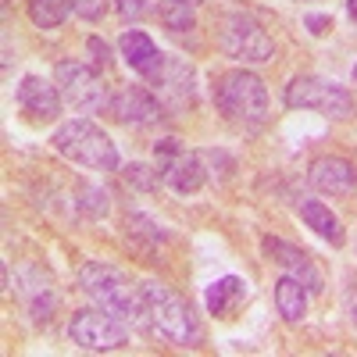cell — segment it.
<instances>
[{"label":"cell","instance_id":"6da1fadb","mask_svg":"<svg viewBox=\"0 0 357 357\" xmlns=\"http://www.w3.org/2000/svg\"><path fill=\"white\" fill-rule=\"evenodd\" d=\"M79 286H82V293H86L93 304H100L104 311L118 314V318L129 321V325L143 321V314H146L143 293H136L132 282L118 272V268H111V264L86 261V264L79 268Z\"/></svg>","mask_w":357,"mask_h":357},{"label":"cell","instance_id":"7a4b0ae2","mask_svg":"<svg viewBox=\"0 0 357 357\" xmlns=\"http://www.w3.org/2000/svg\"><path fill=\"white\" fill-rule=\"evenodd\" d=\"M139 293H143V304H146V318H151V325L168 343H175V347H197L200 343L197 314L175 289L151 279V282L139 286Z\"/></svg>","mask_w":357,"mask_h":357},{"label":"cell","instance_id":"3957f363","mask_svg":"<svg viewBox=\"0 0 357 357\" xmlns=\"http://www.w3.org/2000/svg\"><path fill=\"white\" fill-rule=\"evenodd\" d=\"M54 151L65 154L68 161L82 165V168H93V172H114L118 168V151L111 136L93 126L89 118H72V122L57 126V132L50 136Z\"/></svg>","mask_w":357,"mask_h":357},{"label":"cell","instance_id":"277c9868","mask_svg":"<svg viewBox=\"0 0 357 357\" xmlns=\"http://www.w3.org/2000/svg\"><path fill=\"white\" fill-rule=\"evenodd\" d=\"M215 104L222 107L225 118H232V122L257 126L268 114V89L254 72L232 68V72H222L218 82H215Z\"/></svg>","mask_w":357,"mask_h":357},{"label":"cell","instance_id":"5b68a950","mask_svg":"<svg viewBox=\"0 0 357 357\" xmlns=\"http://www.w3.org/2000/svg\"><path fill=\"white\" fill-rule=\"evenodd\" d=\"M286 107H301V111H318L325 118H336V122H347L354 114V97L347 93L343 86L325 82L314 75H296L286 86Z\"/></svg>","mask_w":357,"mask_h":357},{"label":"cell","instance_id":"8992f818","mask_svg":"<svg viewBox=\"0 0 357 357\" xmlns=\"http://www.w3.org/2000/svg\"><path fill=\"white\" fill-rule=\"evenodd\" d=\"M218 43L229 57H236V61H243V65H264L275 57V47L268 40V33L247 11H232V15L222 18Z\"/></svg>","mask_w":357,"mask_h":357},{"label":"cell","instance_id":"52a82bcc","mask_svg":"<svg viewBox=\"0 0 357 357\" xmlns=\"http://www.w3.org/2000/svg\"><path fill=\"white\" fill-rule=\"evenodd\" d=\"M54 79H57V89H61L65 104H72L75 111L82 114H93V111H104L111 104L107 97V86L100 79L97 68L89 65H79V61H61L54 68Z\"/></svg>","mask_w":357,"mask_h":357},{"label":"cell","instance_id":"ba28073f","mask_svg":"<svg viewBox=\"0 0 357 357\" xmlns=\"http://www.w3.org/2000/svg\"><path fill=\"white\" fill-rule=\"evenodd\" d=\"M154 158H158V172H161V183H168L175 193H197L207 183V168L204 158L186 151L178 139H161L154 143Z\"/></svg>","mask_w":357,"mask_h":357},{"label":"cell","instance_id":"9c48e42d","mask_svg":"<svg viewBox=\"0 0 357 357\" xmlns=\"http://www.w3.org/2000/svg\"><path fill=\"white\" fill-rule=\"evenodd\" d=\"M68 336L82 347V350H114L129 340V321H122L111 311H75L72 321H68Z\"/></svg>","mask_w":357,"mask_h":357},{"label":"cell","instance_id":"30bf717a","mask_svg":"<svg viewBox=\"0 0 357 357\" xmlns=\"http://www.w3.org/2000/svg\"><path fill=\"white\" fill-rule=\"evenodd\" d=\"M107 107H111V114L118 118V122H126V126H151V122H158V118H165L161 100L143 86H122L111 97Z\"/></svg>","mask_w":357,"mask_h":357},{"label":"cell","instance_id":"8fae6325","mask_svg":"<svg viewBox=\"0 0 357 357\" xmlns=\"http://www.w3.org/2000/svg\"><path fill=\"white\" fill-rule=\"evenodd\" d=\"M261 247H264V254L272 257L279 268H286V275L301 279L307 293H321L325 279H321V272L314 268V261H311L301 247H293V243L279 240V236H264V243H261Z\"/></svg>","mask_w":357,"mask_h":357},{"label":"cell","instance_id":"7c38bea8","mask_svg":"<svg viewBox=\"0 0 357 357\" xmlns=\"http://www.w3.org/2000/svg\"><path fill=\"white\" fill-rule=\"evenodd\" d=\"M118 47H122V57L129 61V68L139 72L146 82H158V79H161L168 57L158 50V43L146 36L143 29H126L122 40H118Z\"/></svg>","mask_w":357,"mask_h":357},{"label":"cell","instance_id":"4fadbf2b","mask_svg":"<svg viewBox=\"0 0 357 357\" xmlns=\"http://www.w3.org/2000/svg\"><path fill=\"white\" fill-rule=\"evenodd\" d=\"M61 100H65L61 89L40 75H25L18 82V107L29 118H36V122H50V118L61 114Z\"/></svg>","mask_w":357,"mask_h":357},{"label":"cell","instance_id":"5bb4252c","mask_svg":"<svg viewBox=\"0 0 357 357\" xmlns=\"http://www.w3.org/2000/svg\"><path fill=\"white\" fill-rule=\"evenodd\" d=\"M311 186L329 193V197H347L357 190V165H350L347 158H314L307 168Z\"/></svg>","mask_w":357,"mask_h":357},{"label":"cell","instance_id":"9a60e30c","mask_svg":"<svg viewBox=\"0 0 357 357\" xmlns=\"http://www.w3.org/2000/svg\"><path fill=\"white\" fill-rule=\"evenodd\" d=\"M243 301H247V279H240V275H225V279L211 282L207 286V296H204L207 311L215 318H232Z\"/></svg>","mask_w":357,"mask_h":357},{"label":"cell","instance_id":"2e32d148","mask_svg":"<svg viewBox=\"0 0 357 357\" xmlns=\"http://www.w3.org/2000/svg\"><path fill=\"white\" fill-rule=\"evenodd\" d=\"M301 218L307 229H314L321 240H329L333 247L343 243V229H340V218L329 211V204H321V200H304L301 204Z\"/></svg>","mask_w":357,"mask_h":357},{"label":"cell","instance_id":"e0dca14e","mask_svg":"<svg viewBox=\"0 0 357 357\" xmlns=\"http://www.w3.org/2000/svg\"><path fill=\"white\" fill-rule=\"evenodd\" d=\"M275 307L286 321H301L307 314V289L301 279H293V275H282L275 282Z\"/></svg>","mask_w":357,"mask_h":357},{"label":"cell","instance_id":"ac0fdd59","mask_svg":"<svg viewBox=\"0 0 357 357\" xmlns=\"http://www.w3.org/2000/svg\"><path fill=\"white\" fill-rule=\"evenodd\" d=\"M72 0H29V18L36 29H57L72 15Z\"/></svg>","mask_w":357,"mask_h":357},{"label":"cell","instance_id":"d6986e66","mask_svg":"<svg viewBox=\"0 0 357 357\" xmlns=\"http://www.w3.org/2000/svg\"><path fill=\"white\" fill-rule=\"evenodd\" d=\"M165 29H172V33H186V29H193V4L190 0H161L158 8Z\"/></svg>","mask_w":357,"mask_h":357},{"label":"cell","instance_id":"ffe728a7","mask_svg":"<svg viewBox=\"0 0 357 357\" xmlns=\"http://www.w3.org/2000/svg\"><path fill=\"white\" fill-rule=\"evenodd\" d=\"M122 178H126L132 190H139V193H154V190L161 186V172L151 168V165H129V168L122 172Z\"/></svg>","mask_w":357,"mask_h":357},{"label":"cell","instance_id":"44dd1931","mask_svg":"<svg viewBox=\"0 0 357 357\" xmlns=\"http://www.w3.org/2000/svg\"><path fill=\"white\" fill-rule=\"evenodd\" d=\"M72 8H75V15L86 18V22H100V18L107 15V0H72Z\"/></svg>","mask_w":357,"mask_h":357},{"label":"cell","instance_id":"7402d4cb","mask_svg":"<svg viewBox=\"0 0 357 357\" xmlns=\"http://www.w3.org/2000/svg\"><path fill=\"white\" fill-rule=\"evenodd\" d=\"M86 50H89V61H93V68H107V61H111V47H107L104 40L89 36V40H86Z\"/></svg>","mask_w":357,"mask_h":357},{"label":"cell","instance_id":"603a6c76","mask_svg":"<svg viewBox=\"0 0 357 357\" xmlns=\"http://www.w3.org/2000/svg\"><path fill=\"white\" fill-rule=\"evenodd\" d=\"M114 8H118V15H122L126 22H129V18H139V15L146 11V8H143V0H118Z\"/></svg>","mask_w":357,"mask_h":357},{"label":"cell","instance_id":"cb8c5ba5","mask_svg":"<svg viewBox=\"0 0 357 357\" xmlns=\"http://www.w3.org/2000/svg\"><path fill=\"white\" fill-rule=\"evenodd\" d=\"M307 29H311L314 36H321L325 29H333V18H329V15H311V18H307Z\"/></svg>","mask_w":357,"mask_h":357},{"label":"cell","instance_id":"d4e9b609","mask_svg":"<svg viewBox=\"0 0 357 357\" xmlns=\"http://www.w3.org/2000/svg\"><path fill=\"white\" fill-rule=\"evenodd\" d=\"M347 11H350V18L357 22V0H347Z\"/></svg>","mask_w":357,"mask_h":357},{"label":"cell","instance_id":"484cf974","mask_svg":"<svg viewBox=\"0 0 357 357\" xmlns=\"http://www.w3.org/2000/svg\"><path fill=\"white\" fill-rule=\"evenodd\" d=\"M190 4H204V0H190Z\"/></svg>","mask_w":357,"mask_h":357},{"label":"cell","instance_id":"4316f807","mask_svg":"<svg viewBox=\"0 0 357 357\" xmlns=\"http://www.w3.org/2000/svg\"><path fill=\"white\" fill-rule=\"evenodd\" d=\"M354 79H357V65H354Z\"/></svg>","mask_w":357,"mask_h":357}]
</instances>
